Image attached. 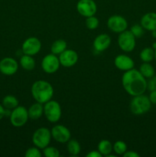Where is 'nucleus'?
Returning a JSON list of instances; mask_svg holds the SVG:
<instances>
[{
	"label": "nucleus",
	"instance_id": "obj_1",
	"mask_svg": "<svg viewBox=\"0 0 156 157\" xmlns=\"http://www.w3.org/2000/svg\"><path fill=\"white\" fill-rule=\"evenodd\" d=\"M122 84L124 90L132 97L143 94L147 90L146 78L135 68L125 71L122 77Z\"/></svg>",
	"mask_w": 156,
	"mask_h": 157
},
{
	"label": "nucleus",
	"instance_id": "obj_2",
	"mask_svg": "<svg viewBox=\"0 0 156 157\" xmlns=\"http://www.w3.org/2000/svg\"><path fill=\"white\" fill-rule=\"evenodd\" d=\"M32 95L36 102L44 104L50 101L54 95V88L48 81L39 80L32 86Z\"/></svg>",
	"mask_w": 156,
	"mask_h": 157
},
{
	"label": "nucleus",
	"instance_id": "obj_3",
	"mask_svg": "<svg viewBox=\"0 0 156 157\" xmlns=\"http://www.w3.org/2000/svg\"><path fill=\"white\" fill-rule=\"evenodd\" d=\"M151 103L148 96L143 94L134 96L130 102V110L135 115H142L149 111Z\"/></svg>",
	"mask_w": 156,
	"mask_h": 157
},
{
	"label": "nucleus",
	"instance_id": "obj_4",
	"mask_svg": "<svg viewBox=\"0 0 156 157\" xmlns=\"http://www.w3.org/2000/svg\"><path fill=\"white\" fill-rule=\"evenodd\" d=\"M44 114L49 122L57 123L59 121L62 115V110L59 103L52 100L45 103L44 106Z\"/></svg>",
	"mask_w": 156,
	"mask_h": 157
},
{
	"label": "nucleus",
	"instance_id": "obj_5",
	"mask_svg": "<svg viewBox=\"0 0 156 157\" xmlns=\"http://www.w3.org/2000/svg\"><path fill=\"white\" fill-rule=\"evenodd\" d=\"M51 132L46 127H41L34 132L32 135V143L39 149H44L50 144L51 140Z\"/></svg>",
	"mask_w": 156,
	"mask_h": 157
},
{
	"label": "nucleus",
	"instance_id": "obj_6",
	"mask_svg": "<svg viewBox=\"0 0 156 157\" xmlns=\"http://www.w3.org/2000/svg\"><path fill=\"white\" fill-rule=\"evenodd\" d=\"M118 44L119 48L125 52H131L136 48V37L131 32L125 30L119 33L118 37Z\"/></svg>",
	"mask_w": 156,
	"mask_h": 157
},
{
	"label": "nucleus",
	"instance_id": "obj_7",
	"mask_svg": "<svg viewBox=\"0 0 156 157\" xmlns=\"http://www.w3.org/2000/svg\"><path fill=\"white\" fill-rule=\"evenodd\" d=\"M28 118V113L26 107L18 106L11 112L10 122L14 127H21L27 123Z\"/></svg>",
	"mask_w": 156,
	"mask_h": 157
},
{
	"label": "nucleus",
	"instance_id": "obj_8",
	"mask_svg": "<svg viewBox=\"0 0 156 157\" xmlns=\"http://www.w3.org/2000/svg\"><path fill=\"white\" fill-rule=\"evenodd\" d=\"M107 26L112 32L121 33L127 29L128 22L123 16L119 15H113L109 18Z\"/></svg>",
	"mask_w": 156,
	"mask_h": 157
},
{
	"label": "nucleus",
	"instance_id": "obj_9",
	"mask_svg": "<svg viewBox=\"0 0 156 157\" xmlns=\"http://www.w3.org/2000/svg\"><path fill=\"white\" fill-rule=\"evenodd\" d=\"M76 10L80 15L87 18L95 15L97 6L94 0H80L76 4Z\"/></svg>",
	"mask_w": 156,
	"mask_h": 157
},
{
	"label": "nucleus",
	"instance_id": "obj_10",
	"mask_svg": "<svg viewBox=\"0 0 156 157\" xmlns=\"http://www.w3.org/2000/svg\"><path fill=\"white\" fill-rule=\"evenodd\" d=\"M59 58L54 54H49L44 57L41 61V67L47 74H54L60 67Z\"/></svg>",
	"mask_w": 156,
	"mask_h": 157
},
{
	"label": "nucleus",
	"instance_id": "obj_11",
	"mask_svg": "<svg viewBox=\"0 0 156 157\" xmlns=\"http://www.w3.org/2000/svg\"><path fill=\"white\" fill-rule=\"evenodd\" d=\"M21 48H22V52L24 55L34 56L41 51V42L38 38L30 37L24 40Z\"/></svg>",
	"mask_w": 156,
	"mask_h": 157
},
{
	"label": "nucleus",
	"instance_id": "obj_12",
	"mask_svg": "<svg viewBox=\"0 0 156 157\" xmlns=\"http://www.w3.org/2000/svg\"><path fill=\"white\" fill-rule=\"evenodd\" d=\"M50 132H51V136L54 140L61 144L67 143L71 137L70 130L65 126L61 125V124L54 126L51 129Z\"/></svg>",
	"mask_w": 156,
	"mask_h": 157
},
{
	"label": "nucleus",
	"instance_id": "obj_13",
	"mask_svg": "<svg viewBox=\"0 0 156 157\" xmlns=\"http://www.w3.org/2000/svg\"><path fill=\"white\" fill-rule=\"evenodd\" d=\"M78 54L72 49H66L59 55V61L61 65L64 67H71L77 63Z\"/></svg>",
	"mask_w": 156,
	"mask_h": 157
},
{
	"label": "nucleus",
	"instance_id": "obj_14",
	"mask_svg": "<svg viewBox=\"0 0 156 157\" xmlns=\"http://www.w3.org/2000/svg\"><path fill=\"white\" fill-rule=\"evenodd\" d=\"M18 69V64L14 58L7 57L0 61V72L5 75H13Z\"/></svg>",
	"mask_w": 156,
	"mask_h": 157
},
{
	"label": "nucleus",
	"instance_id": "obj_15",
	"mask_svg": "<svg viewBox=\"0 0 156 157\" xmlns=\"http://www.w3.org/2000/svg\"><path fill=\"white\" fill-rule=\"evenodd\" d=\"M115 66L119 70L126 71L134 68V61L126 55H119L116 57L114 60Z\"/></svg>",
	"mask_w": 156,
	"mask_h": 157
},
{
	"label": "nucleus",
	"instance_id": "obj_16",
	"mask_svg": "<svg viewBox=\"0 0 156 157\" xmlns=\"http://www.w3.org/2000/svg\"><path fill=\"white\" fill-rule=\"evenodd\" d=\"M111 44V38L107 34H100L95 38L93 41V48L98 52L106 50Z\"/></svg>",
	"mask_w": 156,
	"mask_h": 157
},
{
	"label": "nucleus",
	"instance_id": "obj_17",
	"mask_svg": "<svg viewBox=\"0 0 156 157\" xmlns=\"http://www.w3.org/2000/svg\"><path fill=\"white\" fill-rule=\"evenodd\" d=\"M141 25L145 30L152 32L156 30V13L148 12L145 14L141 18Z\"/></svg>",
	"mask_w": 156,
	"mask_h": 157
},
{
	"label": "nucleus",
	"instance_id": "obj_18",
	"mask_svg": "<svg viewBox=\"0 0 156 157\" xmlns=\"http://www.w3.org/2000/svg\"><path fill=\"white\" fill-rule=\"evenodd\" d=\"M28 117L32 120H38L44 114V107L41 103L36 102L32 104L28 110Z\"/></svg>",
	"mask_w": 156,
	"mask_h": 157
},
{
	"label": "nucleus",
	"instance_id": "obj_19",
	"mask_svg": "<svg viewBox=\"0 0 156 157\" xmlns=\"http://www.w3.org/2000/svg\"><path fill=\"white\" fill-rule=\"evenodd\" d=\"M20 65L24 70L32 71L35 67V61L32 56L24 54L20 58Z\"/></svg>",
	"mask_w": 156,
	"mask_h": 157
},
{
	"label": "nucleus",
	"instance_id": "obj_20",
	"mask_svg": "<svg viewBox=\"0 0 156 157\" xmlns=\"http://www.w3.org/2000/svg\"><path fill=\"white\" fill-rule=\"evenodd\" d=\"M67 44L64 40L58 39L54 41L50 47V52L55 55H59L67 49Z\"/></svg>",
	"mask_w": 156,
	"mask_h": 157
},
{
	"label": "nucleus",
	"instance_id": "obj_21",
	"mask_svg": "<svg viewBox=\"0 0 156 157\" xmlns=\"http://www.w3.org/2000/svg\"><path fill=\"white\" fill-rule=\"evenodd\" d=\"M139 71L142 74V76L146 78V79H148V78H151V77L154 76V74H155L154 67L149 62L142 63L141 64L140 67H139Z\"/></svg>",
	"mask_w": 156,
	"mask_h": 157
},
{
	"label": "nucleus",
	"instance_id": "obj_22",
	"mask_svg": "<svg viewBox=\"0 0 156 157\" xmlns=\"http://www.w3.org/2000/svg\"><path fill=\"white\" fill-rule=\"evenodd\" d=\"M2 106L7 110H13L18 106V100L13 95H6L2 100Z\"/></svg>",
	"mask_w": 156,
	"mask_h": 157
},
{
	"label": "nucleus",
	"instance_id": "obj_23",
	"mask_svg": "<svg viewBox=\"0 0 156 157\" xmlns=\"http://www.w3.org/2000/svg\"><path fill=\"white\" fill-rule=\"evenodd\" d=\"M67 151L70 153V156H76L80 153L81 150V147L80 144L78 141H76V140L70 139V140L67 142Z\"/></svg>",
	"mask_w": 156,
	"mask_h": 157
},
{
	"label": "nucleus",
	"instance_id": "obj_24",
	"mask_svg": "<svg viewBox=\"0 0 156 157\" xmlns=\"http://www.w3.org/2000/svg\"><path fill=\"white\" fill-rule=\"evenodd\" d=\"M113 150V144L107 140H102L98 144V151L102 156H108Z\"/></svg>",
	"mask_w": 156,
	"mask_h": 157
},
{
	"label": "nucleus",
	"instance_id": "obj_25",
	"mask_svg": "<svg viewBox=\"0 0 156 157\" xmlns=\"http://www.w3.org/2000/svg\"><path fill=\"white\" fill-rule=\"evenodd\" d=\"M141 60L143 62H151L154 59V50L152 48H145L140 52Z\"/></svg>",
	"mask_w": 156,
	"mask_h": 157
},
{
	"label": "nucleus",
	"instance_id": "obj_26",
	"mask_svg": "<svg viewBox=\"0 0 156 157\" xmlns=\"http://www.w3.org/2000/svg\"><path fill=\"white\" fill-rule=\"evenodd\" d=\"M113 150L117 155H123L127 151V145L124 141L118 140L113 145Z\"/></svg>",
	"mask_w": 156,
	"mask_h": 157
},
{
	"label": "nucleus",
	"instance_id": "obj_27",
	"mask_svg": "<svg viewBox=\"0 0 156 157\" xmlns=\"http://www.w3.org/2000/svg\"><path fill=\"white\" fill-rule=\"evenodd\" d=\"M99 21L96 17L94 15L86 18V26L90 30H94L99 26Z\"/></svg>",
	"mask_w": 156,
	"mask_h": 157
},
{
	"label": "nucleus",
	"instance_id": "obj_28",
	"mask_svg": "<svg viewBox=\"0 0 156 157\" xmlns=\"http://www.w3.org/2000/svg\"><path fill=\"white\" fill-rule=\"evenodd\" d=\"M43 154L46 157H58L60 156V152L56 147L47 146L43 149Z\"/></svg>",
	"mask_w": 156,
	"mask_h": 157
},
{
	"label": "nucleus",
	"instance_id": "obj_29",
	"mask_svg": "<svg viewBox=\"0 0 156 157\" xmlns=\"http://www.w3.org/2000/svg\"><path fill=\"white\" fill-rule=\"evenodd\" d=\"M144 31L145 29H143L142 25H140L136 24L134 25H132L130 29V32L132 33V35L136 37V38H141L142 35H144Z\"/></svg>",
	"mask_w": 156,
	"mask_h": 157
},
{
	"label": "nucleus",
	"instance_id": "obj_30",
	"mask_svg": "<svg viewBox=\"0 0 156 157\" xmlns=\"http://www.w3.org/2000/svg\"><path fill=\"white\" fill-rule=\"evenodd\" d=\"M24 156L25 157H41V153L39 148H38L37 147H30L26 150Z\"/></svg>",
	"mask_w": 156,
	"mask_h": 157
},
{
	"label": "nucleus",
	"instance_id": "obj_31",
	"mask_svg": "<svg viewBox=\"0 0 156 157\" xmlns=\"http://www.w3.org/2000/svg\"><path fill=\"white\" fill-rule=\"evenodd\" d=\"M147 90L149 91L156 90V76H153L148 78L147 81Z\"/></svg>",
	"mask_w": 156,
	"mask_h": 157
},
{
	"label": "nucleus",
	"instance_id": "obj_32",
	"mask_svg": "<svg viewBox=\"0 0 156 157\" xmlns=\"http://www.w3.org/2000/svg\"><path fill=\"white\" fill-rule=\"evenodd\" d=\"M148 98H149L151 104H154V105H156V90L150 91V94L149 96H148Z\"/></svg>",
	"mask_w": 156,
	"mask_h": 157
},
{
	"label": "nucleus",
	"instance_id": "obj_33",
	"mask_svg": "<svg viewBox=\"0 0 156 157\" xmlns=\"http://www.w3.org/2000/svg\"><path fill=\"white\" fill-rule=\"evenodd\" d=\"M87 157H102V155L99 153V151H96V150H93V151L90 152L87 154Z\"/></svg>",
	"mask_w": 156,
	"mask_h": 157
},
{
	"label": "nucleus",
	"instance_id": "obj_34",
	"mask_svg": "<svg viewBox=\"0 0 156 157\" xmlns=\"http://www.w3.org/2000/svg\"><path fill=\"white\" fill-rule=\"evenodd\" d=\"M124 157H139V154L135 151H126L123 155Z\"/></svg>",
	"mask_w": 156,
	"mask_h": 157
},
{
	"label": "nucleus",
	"instance_id": "obj_35",
	"mask_svg": "<svg viewBox=\"0 0 156 157\" xmlns=\"http://www.w3.org/2000/svg\"><path fill=\"white\" fill-rule=\"evenodd\" d=\"M6 116V109L2 104H0V121Z\"/></svg>",
	"mask_w": 156,
	"mask_h": 157
},
{
	"label": "nucleus",
	"instance_id": "obj_36",
	"mask_svg": "<svg viewBox=\"0 0 156 157\" xmlns=\"http://www.w3.org/2000/svg\"><path fill=\"white\" fill-rule=\"evenodd\" d=\"M151 36L154 38H156V30H154L151 32Z\"/></svg>",
	"mask_w": 156,
	"mask_h": 157
},
{
	"label": "nucleus",
	"instance_id": "obj_37",
	"mask_svg": "<svg viewBox=\"0 0 156 157\" xmlns=\"http://www.w3.org/2000/svg\"><path fill=\"white\" fill-rule=\"evenodd\" d=\"M151 48H152L154 49V50H155V49H156V42L153 43L152 46H151Z\"/></svg>",
	"mask_w": 156,
	"mask_h": 157
},
{
	"label": "nucleus",
	"instance_id": "obj_38",
	"mask_svg": "<svg viewBox=\"0 0 156 157\" xmlns=\"http://www.w3.org/2000/svg\"><path fill=\"white\" fill-rule=\"evenodd\" d=\"M154 60L156 61V49L154 50Z\"/></svg>",
	"mask_w": 156,
	"mask_h": 157
}]
</instances>
